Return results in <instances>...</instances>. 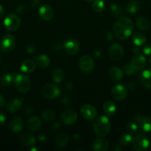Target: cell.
I'll return each mask as SVG.
<instances>
[{
  "instance_id": "obj_11",
  "label": "cell",
  "mask_w": 151,
  "mask_h": 151,
  "mask_svg": "<svg viewBox=\"0 0 151 151\" xmlns=\"http://www.w3.org/2000/svg\"><path fill=\"white\" fill-rule=\"evenodd\" d=\"M124 55V48L119 44H113L109 50V56L113 60H119Z\"/></svg>"
},
{
  "instance_id": "obj_41",
  "label": "cell",
  "mask_w": 151,
  "mask_h": 151,
  "mask_svg": "<svg viewBox=\"0 0 151 151\" xmlns=\"http://www.w3.org/2000/svg\"><path fill=\"white\" fill-rule=\"evenodd\" d=\"M143 52L146 55H151V44L146 45L143 49Z\"/></svg>"
},
{
  "instance_id": "obj_29",
  "label": "cell",
  "mask_w": 151,
  "mask_h": 151,
  "mask_svg": "<svg viewBox=\"0 0 151 151\" xmlns=\"http://www.w3.org/2000/svg\"><path fill=\"white\" fill-rule=\"evenodd\" d=\"M103 110L109 116H113L116 111V106L113 102L107 101L103 105Z\"/></svg>"
},
{
  "instance_id": "obj_39",
  "label": "cell",
  "mask_w": 151,
  "mask_h": 151,
  "mask_svg": "<svg viewBox=\"0 0 151 151\" xmlns=\"http://www.w3.org/2000/svg\"><path fill=\"white\" fill-rule=\"evenodd\" d=\"M103 38H105L106 41H112L113 37L112 33H111L109 30H105L103 32Z\"/></svg>"
},
{
  "instance_id": "obj_30",
  "label": "cell",
  "mask_w": 151,
  "mask_h": 151,
  "mask_svg": "<svg viewBox=\"0 0 151 151\" xmlns=\"http://www.w3.org/2000/svg\"><path fill=\"white\" fill-rule=\"evenodd\" d=\"M52 76H53V81L55 83H61L65 79V72L61 68H56V69L53 70Z\"/></svg>"
},
{
  "instance_id": "obj_45",
  "label": "cell",
  "mask_w": 151,
  "mask_h": 151,
  "mask_svg": "<svg viewBox=\"0 0 151 151\" xmlns=\"http://www.w3.org/2000/svg\"><path fill=\"white\" fill-rule=\"evenodd\" d=\"M25 6H22V5L19 6V7H17V9H16V11L19 13H23L24 10H25Z\"/></svg>"
},
{
  "instance_id": "obj_31",
  "label": "cell",
  "mask_w": 151,
  "mask_h": 151,
  "mask_svg": "<svg viewBox=\"0 0 151 151\" xmlns=\"http://www.w3.org/2000/svg\"><path fill=\"white\" fill-rule=\"evenodd\" d=\"M41 118L47 122L53 121L56 118V114L50 109H45L41 112Z\"/></svg>"
},
{
  "instance_id": "obj_34",
  "label": "cell",
  "mask_w": 151,
  "mask_h": 151,
  "mask_svg": "<svg viewBox=\"0 0 151 151\" xmlns=\"http://www.w3.org/2000/svg\"><path fill=\"white\" fill-rule=\"evenodd\" d=\"M119 143L121 145L124 146V147H127L129 146L133 142V138H132L131 134H121V137H119Z\"/></svg>"
},
{
  "instance_id": "obj_13",
  "label": "cell",
  "mask_w": 151,
  "mask_h": 151,
  "mask_svg": "<svg viewBox=\"0 0 151 151\" xmlns=\"http://www.w3.org/2000/svg\"><path fill=\"white\" fill-rule=\"evenodd\" d=\"M64 49L65 52L70 55H74L79 50V44L75 39H68L64 44Z\"/></svg>"
},
{
  "instance_id": "obj_21",
  "label": "cell",
  "mask_w": 151,
  "mask_h": 151,
  "mask_svg": "<svg viewBox=\"0 0 151 151\" xmlns=\"http://www.w3.org/2000/svg\"><path fill=\"white\" fill-rule=\"evenodd\" d=\"M41 122L36 116H31L28 121V128L31 131H37L41 128Z\"/></svg>"
},
{
  "instance_id": "obj_23",
  "label": "cell",
  "mask_w": 151,
  "mask_h": 151,
  "mask_svg": "<svg viewBox=\"0 0 151 151\" xmlns=\"http://www.w3.org/2000/svg\"><path fill=\"white\" fill-rule=\"evenodd\" d=\"M142 85L147 88H151V69L144 70L140 76Z\"/></svg>"
},
{
  "instance_id": "obj_3",
  "label": "cell",
  "mask_w": 151,
  "mask_h": 151,
  "mask_svg": "<svg viewBox=\"0 0 151 151\" xmlns=\"http://www.w3.org/2000/svg\"><path fill=\"white\" fill-rule=\"evenodd\" d=\"M16 88L20 93H27L29 91L31 87V83L29 78L25 75L19 74L14 78Z\"/></svg>"
},
{
  "instance_id": "obj_43",
  "label": "cell",
  "mask_w": 151,
  "mask_h": 151,
  "mask_svg": "<svg viewBox=\"0 0 151 151\" xmlns=\"http://www.w3.org/2000/svg\"><path fill=\"white\" fill-rule=\"evenodd\" d=\"M52 50H53V52L60 51V50H61V45L59 44H53V47H52Z\"/></svg>"
},
{
  "instance_id": "obj_17",
  "label": "cell",
  "mask_w": 151,
  "mask_h": 151,
  "mask_svg": "<svg viewBox=\"0 0 151 151\" xmlns=\"http://www.w3.org/2000/svg\"><path fill=\"white\" fill-rule=\"evenodd\" d=\"M23 128V120L19 116H14L10 119V128L13 132L18 133Z\"/></svg>"
},
{
  "instance_id": "obj_33",
  "label": "cell",
  "mask_w": 151,
  "mask_h": 151,
  "mask_svg": "<svg viewBox=\"0 0 151 151\" xmlns=\"http://www.w3.org/2000/svg\"><path fill=\"white\" fill-rule=\"evenodd\" d=\"M133 42L136 46H142L146 43V37L144 35L139 32H136L133 35Z\"/></svg>"
},
{
  "instance_id": "obj_4",
  "label": "cell",
  "mask_w": 151,
  "mask_h": 151,
  "mask_svg": "<svg viewBox=\"0 0 151 151\" xmlns=\"http://www.w3.org/2000/svg\"><path fill=\"white\" fill-rule=\"evenodd\" d=\"M43 97L48 100H53L60 95V89L53 84H46L41 88Z\"/></svg>"
},
{
  "instance_id": "obj_38",
  "label": "cell",
  "mask_w": 151,
  "mask_h": 151,
  "mask_svg": "<svg viewBox=\"0 0 151 151\" xmlns=\"http://www.w3.org/2000/svg\"><path fill=\"white\" fill-rule=\"evenodd\" d=\"M123 71H124V74H126L127 75H132L136 72L130 64L124 65V67H123Z\"/></svg>"
},
{
  "instance_id": "obj_2",
  "label": "cell",
  "mask_w": 151,
  "mask_h": 151,
  "mask_svg": "<svg viewBox=\"0 0 151 151\" xmlns=\"http://www.w3.org/2000/svg\"><path fill=\"white\" fill-rule=\"evenodd\" d=\"M111 124L110 119L105 116H101L93 123V131L99 137H105L110 133Z\"/></svg>"
},
{
  "instance_id": "obj_54",
  "label": "cell",
  "mask_w": 151,
  "mask_h": 151,
  "mask_svg": "<svg viewBox=\"0 0 151 151\" xmlns=\"http://www.w3.org/2000/svg\"><path fill=\"white\" fill-rule=\"evenodd\" d=\"M87 1H94V0H85Z\"/></svg>"
},
{
  "instance_id": "obj_8",
  "label": "cell",
  "mask_w": 151,
  "mask_h": 151,
  "mask_svg": "<svg viewBox=\"0 0 151 151\" xmlns=\"http://www.w3.org/2000/svg\"><path fill=\"white\" fill-rule=\"evenodd\" d=\"M15 38L12 35H6L0 41V50L4 52H9L15 46Z\"/></svg>"
},
{
  "instance_id": "obj_50",
  "label": "cell",
  "mask_w": 151,
  "mask_h": 151,
  "mask_svg": "<svg viewBox=\"0 0 151 151\" xmlns=\"http://www.w3.org/2000/svg\"><path fill=\"white\" fill-rule=\"evenodd\" d=\"M95 55H96V57L97 58L100 57V56L102 55V52H101L100 50H96V51L95 52Z\"/></svg>"
},
{
  "instance_id": "obj_55",
  "label": "cell",
  "mask_w": 151,
  "mask_h": 151,
  "mask_svg": "<svg viewBox=\"0 0 151 151\" xmlns=\"http://www.w3.org/2000/svg\"><path fill=\"white\" fill-rule=\"evenodd\" d=\"M150 63L151 65V55H150Z\"/></svg>"
},
{
  "instance_id": "obj_26",
  "label": "cell",
  "mask_w": 151,
  "mask_h": 151,
  "mask_svg": "<svg viewBox=\"0 0 151 151\" xmlns=\"http://www.w3.org/2000/svg\"><path fill=\"white\" fill-rule=\"evenodd\" d=\"M36 69V63L31 60H26L21 65V70L25 73L33 72Z\"/></svg>"
},
{
  "instance_id": "obj_15",
  "label": "cell",
  "mask_w": 151,
  "mask_h": 151,
  "mask_svg": "<svg viewBox=\"0 0 151 151\" xmlns=\"http://www.w3.org/2000/svg\"><path fill=\"white\" fill-rule=\"evenodd\" d=\"M38 14H39L40 17L43 20L48 22V21L51 20L53 16H54V11H53V9L50 6L47 5V4H44V5H42L39 8Z\"/></svg>"
},
{
  "instance_id": "obj_25",
  "label": "cell",
  "mask_w": 151,
  "mask_h": 151,
  "mask_svg": "<svg viewBox=\"0 0 151 151\" xmlns=\"http://www.w3.org/2000/svg\"><path fill=\"white\" fill-rule=\"evenodd\" d=\"M36 64L41 69H44L50 64V59L45 55H39L36 59Z\"/></svg>"
},
{
  "instance_id": "obj_24",
  "label": "cell",
  "mask_w": 151,
  "mask_h": 151,
  "mask_svg": "<svg viewBox=\"0 0 151 151\" xmlns=\"http://www.w3.org/2000/svg\"><path fill=\"white\" fill-rule=\"evenodd\" d=\"M136 25L139 29H142V30H147L150 27V22L146 17L139 16L136 19Z\"/></svg>"
},
{
  "instance_id": "obj_10",
  "label": "cell",
  "mask_w": 151,
  "mask_h": 151,
  "mask_svg": "<svg viewBox=\"0 0 151 151\" xmlns=\"http://www.w3.org/2000/svg\"><path fill=\"white\" fill-rule=\"evenodd\" d=\"M78 118L77 113L73 110H66L62 113L60 115L61 122L65 125H73L75 123Z\"/></svg>"
},
{
  "instance_id": "obj_12",
  "label": "cell",
  "mask_w": 151,
  "mask_h": 151,
  "mask_svg": "<svg viewBox=\"0 0 151 151\" xmlns=\"http://www.w3.org/2000/svg\"><path fill=\"white\" fill-rule=\"evenodd\" d=\"M81 114L83 117L88 120H91L96 117L97 111L96 108L90 104H84L81 107Z\"/></svg>"
},
{
  "instance_id": "obj_7",
  "label": "cell",
  "mask_w": 151,
  "mask_h": 151,
  "mask_svg": "<svg viewBox=\"0 0 151 151\" xmlns=\"http://www.w3.org/2000/svg\"><path fill=\"white\" fill-rule=\"evenodd\" d=\"M79 68L83 72L85 73H90L93 70L94 68V61H93V58L90 55H83L80 58L79 63Z\"/></svg>"
},
{
  "instance_id": "obj_9",
  "label": "cell",
  "mask_w": 151,
  "mask_h": 151,
  "mask_svg": "<svg viewBox=\"0 0 151 151\" xmlns=\"http://www.w3.org/2000/svg\"><path fill=\"white\" fill-rule=\"evenodd\" d=\"M127 91L122 85H115L111 89V96L117 101H122L127 97Z\"/></svg>"
},
{
  "instance_id": "obj_32",
  "label": "cell",
  "mask_w": 151,
  "mask_h": 151,
  "mask_svg": "<svg viewBox=\"0 0 151 151\" xmlns=\"http://www.w3.org/2000/svg\"><path fill=\"white\" fill-rule=\"evenodd\" d=\"M13 81V76L10 74H4L0 77V87L6 88Z\"/></svg>"
},
{
  "instance_id": "obj_42",
  "label": "cell",
  "mask_w": 151,
  "mask_h": 151,
  "mask_svg": "<svg viewBox=\"0 0 151 151\" xmlns=\"http://www.w3.org/2000/svg\"><path fill=\"white\" fill-rule=\"evenodd\" d=\"M71 102H72L71 101V98L69 97H63L62 100V103L64 106H69V105H70Z\"/></svg>"
},
{
  "instance_id": "obj_52",
  "label": "cell",
  "mask_w": 151,
  "mask_h": 151,
  "mask_svg": "<svg viewBox=\"0 0 151 151\" xmlns=\"http://www.w3.org/2000/svg\"><path fill=\"white\" fill-rule=\"evenodd\" d=\"M59 127H60V125H59V123H56L54 125V126H53V128H54V129H56V130H57V129H59Z\"/></svg>"
},
{
  "instance_id": "obj_49",
  "label": "cell",
  "mask_w": 151,
  "mask_h": 151,
  "mask_svg": "<svg viewBox=\"0 0 151 151\" xmlns=\"http://www.w3.org/2000/svg\"><path fill=\"white\" fill-rule=\"evenodd\" d=\"M38 139H39L40 141L44 142V141H45L46 139H47V137H46L44 134H41V135H40L39 137H38Z\"/></svg>"
},
{
  "instance_id": "obj_14",
  "label": "cell",
  "mask_w": 151,
  "mask_h": 151,
  "mask_svg": "<svg viewBox=\"0 0 151 151\" xmlns=\"http://www.w3.org/2000/svg\"><path fill=\"white\" fill-rule=\"evenodd\" d=\"M130 64L131 65V66L136 72H138V71L141 70L145 66V65H146V59H145L144 56L142 55H135L134 57L132 58Z\"/></svg>"
},
{
  "instance_id": "obj_35",
  "label": "cell",
  "mask_w": 151,
  "mask_h": 151,
  "mask_svg": "<svg viewBox=\"0 0 151 151\" xmlns=\"http://www.w3.org/2000/svg\"><path fill=\"white\" fill-rule=\"evenodd\" d=\"M92 8L96 13H101L105 9V2L102 0H96L92 5Z\"/></svg>"
},
{
  "instance_id": "obj_44",
  "label": "cell",
  "mask_w": 151,
  "mask_h": 151,
  "mask_svg": "<svg viewBox=\"0 0 151 151\" xmlns=\"http://www.w3.org/2000/svg\"><path fill=\"white\" fill-rule=\"evenodd\" d=\"M5 116L2 113H0V125H2L5 122Z\"/></svg>"
},
{
  "instance_id": "obj_53",
  "label": "cell",
  "mask_w": 151,
  "mask_h": 151,
  "mask_svg": "<svg viewBox=\"0 0 151 151\" xmlns=\"http://www.w3.org/2000/svg\"><path fill=\"white\" fill-rule=\"evenodd\" d=\"M38 3H39V0H33V4L35 5H37Z\"/></svg>"
},
{
  "instance_id": "obj_16",
  "label": "cell",
  "mask_w": 151,
  "mask_h": 151,
  "mask_svg": "<svg viewBox=\"0 0 151 151\" xmlns=\"http://www.w3.org/2000/svg\"><path fill=\"white\" fill-rule=\"evenodd\" d=\"M136 121L139 122V126L144 132H149L151 131V118L150 117H142L136 118Z\"/></svg>"
},
{
  "instance_id": "obj_27",
  "label": "cell",
  "mask_w": 151,
  "mask_h": 151,
  "mask_svg": "<svg viewBox=\"0 0 151 151\" xmlns=\"http://www.w3.org/2000/svg\"><path fill=\"white\" fill-rule=\"evenodd\" d=\"M140 7L141 5L139 1H136V0H132L127 3V6H126V10L127 13H130V14H134L139 11Z\"/></svg>"
},
{
  "instance_id": "obj_37",
  "label": "cell",
  "mask_w": 151,
  "mask_h": 151,
  "mask_svg": "<svg viewBox=\"0 0 151 151\" xmlns=\"http://www.w3.org/2000/svg\"><path fill=\"white\" fill-rule=\"evenodd\" d=\"M126 129L128 134H136L138 131V126L136 123L133 122H127L126 125Z\"/></svg>"
},
{
  "instance_id": "obj_36",
  "label": "cell",
  "mask_w": 151,
  "mask_h": 151,
  "mask_svg": "<svg viewBox=\"0 0 151 151\" xmlns=\"http://www.w3.org/2000/svg\"><path fill=\"white\" fill-rule=\"evenodd\" d=\"M110 11L115 17H120L121 14H122L121 7H120L119 4H116V3H113L110 6Z\"/></svg>"
},
{
  "instance_id": "obj_22",
  "label": "cell",
  "mask_w": 151,
  "mask_h": 151,
  "mask_svg": "<svg viewBox=\"0 0 151 151\" xmlns=\"http://www.w3.org/2000/svg\"><path fill=\"white\" fill-rule=\"evenodd\" d=\"M108 75H109V78L113 81H121L123 78V76H124V75H123V71L120 68L116 67V66H114V67L111 68L109 70Z\"/></svg>"
},
{
  "instance_id": "obj_19",
  "label": "cell",
  "mask_w": 151,
  "mask_h": 151,
  "mask_svg": "<svg viewBox=\"0 0 151 151\" xmlns=\"http://www.w3.org/2000/svg\"><path fill=\"white\" fill-rule=\"evenodd\" d=\"M109 147V143L105 139H97L93 142V149L95 151H106Z\"/></svg>"
},
{
  "instance_id": "obj_47",
  "label": "cell",
  "mask_w": 151,
  "mask_h": 151,
  "mask_svg": "<svg viewBox=\"0 0 151 151\" xmlns=\"http://www.w3.org/2000/svg\"><path fill=\"white\" fill-rule=\"evenodd\" d=\"M4 104V99L1 95H0V108L2 107Z\"/></svg>"
},
{
  "instance_id": "obj_40",
  "label": "cell",
  "mask_w": 151,
  "mask_h": 151,
  "mask_svg": "<svg viewBox=\"0 0 151 151\" xmlns=\"http://www.w3.org/2000/svg\"><path fill=\"white\" fill-rule=\"evenodd\" d=\"M26 51L29 54H33V53H34L36 52L35 46H33V44H29V45H28L26 47Z\"/></svg>"
},
{
  "instance_id": "obj_56",
  "label": "cell",
  "mask_w": 151,
  "mask_h": 151,
  "mask_svg": "<svg viewBox=\"0 0 151 151\" xmlns=\"http://www.w3.org/2000/svg\"><path fill=\"white\" fill-rule=\"evenodd\" d=\"M0 62H1V57H0Z\"/></svg>"
},
{
  "instance_id": "obj_5",
  "label": "cell",
  "mask_w": 151,
  "mask_h": 151,
  "mask_svg": "<svg viewBox=\"0 0 151 151\" xmlns=\"http://www.w3.org/2000/svg\"><path fill=\"white\" fill-rule=\"evenodd\" d=\"M133 147L137 151H144L147 150L150 146V140L145 135L140 134L133 139Z\"/></svg>"
},
{
  "instance_id": "obj_1",
  "label": "cell",
  "mask_w": 151,
  "mask_h": 151,
  "mask_svg": "<svg viewBox=\"0 0 151 151\" xmlns=\"http://www.w3.org/2000/svg\"><path fill=\"white\" fill-rule=\"evenodd\" d=\"M133 29V24L128 18L123 17L115 22L113 27V32L115 37L119 40H126Z\"/></svg>"
},
{
  "instance_id": "obj_18",
  "label": "cell",
  "mask_w": 151,
  "mask_h": 151,
  "mask_svg": "<svg viewBox=\"0 0 151 151\" xmlns=\"http://www.w3.org/2000/svg\"><path fill=\"white\" fill-rule=\"evenodd\" d=\"M19 142L21 144L27 147H31V146H35L36 145V138L30 134H25L20 135L19 138Z\"/></svg>"
},
{
  "instance_id": "obj_6",
  "label": "cell",
  "mask_w": 151,
  "mask_h": 151,
  "mask_svg": "<svg viewBox=\"0 0 151 151\" xmlns=\"http://www.w3.org/2000/svg\"><path fill=\"white\" fill-rule=\"evenodd\" d=\"M21 20L19 16L15 14H10L5 18L4 25L7 29L10 31L16 30L20 27Z\"/></svg>"
},
{
  "instance_id": "obj_20",
  "label": "cell",
  "mask_w": 151,
  "mask_h": 151,
  "mask_svg": "<svg viewBox=\"0 0 151 151\" xmlns=\"http://www.w3.org/2000/svg\"><path fill=\"white\" fill-rule=\"evenodd\" d=\"M22 100L21 99L14 98L10 100L7 104V110L10 113H15L17 112L22 106Z\"/></svg>"
},
{
  "instance_id": "obj_48",
  "label": "cell",
  "mask_w": 151,
  "mask_h": 151,
  "mask_svg": "<svg viewBox=\"0 0 151 151\" xmlns=\"http://www.w3.org/2000/svg\"><path fill=\"white\" fill-rule=\"evenodd\" d=\"M32 111H33L32 107H28V108H27V109H25V113L26 114H30L32 113Z\"/></svg>"
},
{
  "instance_id": "obj_51",
  "label": "cell",
  "mask_w": 151,
  "mask_h": 151,
  "mask_svg": "<svg viewBox=\"0 0 151 151\" xmlns=\"http://www.w3.org/2000/svg\"><path fill=\"white\" fill-rule=\"evenodd\" d=\"M133 53H134L135 55H138L139 54V50L138 48H133Z\"/></svg>"
},
{
  "instance_id": "obj_46",
  "label": "cell",
  "mask_w": 151,
  "mask_h": 151,
  "mask_svg": "<svg viewBox=\"0 0 151 151\" xmlns=\"http://www.w3.org/2000/svg\"><path fill=\"white\" fill-rule=\"evenodd\" d=\"M4 8H3L2 6L0 4V19L3 17V16H4Z\"/></svg>"
},
{
  "instance_id": "obj_28",
  "label": "cell",
  "mask_w": 151,
  "mask_h": 151,
  "mask_svg": "<svg viewBox=\"0 0 151 151\" xmlns=\"http://www.w3.org/2000/svg\"><path fill=\"white\" fill-rule=\"evenodd\" d=\"M68 142H69V137H68V136L65 134H61L56 137L55 145L57 147H62L66 146L68 145Z\"/></svg>"
}]
</instances>
